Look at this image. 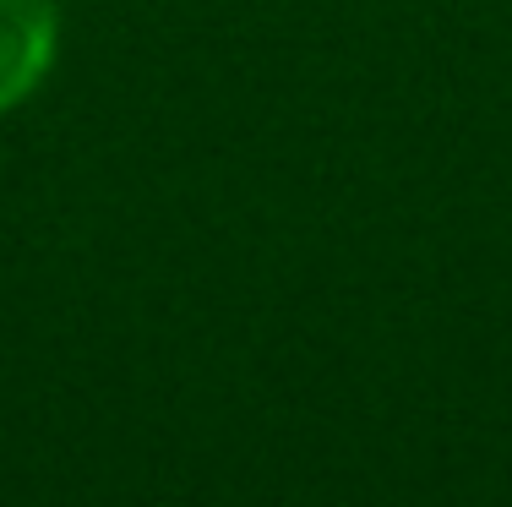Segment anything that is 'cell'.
<instances>
[{
	"instance_id": "1",
	"label": "cell",
	"mask_w": 512,
	"mask_h": 507,
	"mask_svg": "<svg viewBox=\"0 0 512 507\" xmlns=\"http://www.w3.org/2000/svg\"><path fill=\"white\" fill-rule=\"evenodd\" d=\"M55 0H0V115L17 110L55 60Z\"/></svg>"
}]
</instances>
